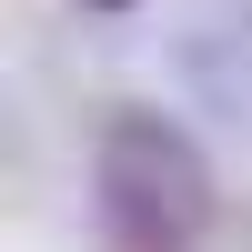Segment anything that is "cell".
<instances>
[{"label":"cell","instance_id":"6da1fadb","mask_svg":"<svg viewBox=\"0 0 252 252\" xmlns=\"http://www.w3.org/2000/svg\"><path fill=\"white\" fill-rule=\"evenodd\" d=\"M212 152L182 131L172 111H111L91 141V222L111 252H192L212 232Z\"/></svg>","mask_w":252,"mask_h":252},{"label":"cell","instance_id":"7a4b0ae2","mask_svg":"<svg viewBox=\"0 0 252 252\" xmlns=\"http://www.w3.org/2000/svg\"><path fill=\"white\" fill-rule=\"evenodd\" d=\"M172 81L222 131H252V0H192L172 31Z\"/></svg>","mask_w":252,"mask_h":252},{"label":"cell","instance_id":"3957f363","mask_svg":"<svg viewBox=\"0 0 252 252\" xmlns=\"http://www.w3.org/2000/svg\"><path fill=\"white\" fill-rule=\"evenodd\" d=\"M81 10H141V0H81Z\"/></svg>","mask_w":252,"mask_h":252}]
</instances>
